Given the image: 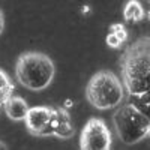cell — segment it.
Segmentation results:
<instances>
[{
    "mask_svg": "<svg viewBox=\"0 0 150 150\" xmlns=\"http://www.w3.org/2000/svg\"><path fill=\"white\" fill-rule=\"evenodd\" d=\"M14 96V83L0 69V107H3L9 99Z\"/></svg>",
    "mask_w": 150,
    "mask_h": 150,
    "instance_id": "obj_11",
    "label": "cell"
},
{
    "mask_svg": "<svg viewBox=\"0 0 150 150\" xmlns=\"http://www.w3.org/2000/svg\"><path fill=\"white\" fill-rule=\"evenodd\" d=\"M74 132L75 129H74V125H72L68 110L65 107L53 108V117H51V123H50L48 137L56 135L59 138H71Z\"/></svg>",
    "mask_w": 150,
    "mask_h": 150,
    "instance_id": "obj_7",
    "label": "cell"
},
{
    "mask_svg": "<svg viewBox=\"0 0 150 150\" xmlns=\"http://www.w3.org/2000/svg\"><path fill=\"white\" fill-rule=\"evenodd\" d=\"M108 33L116 35L123 44L126 42V39H128V32H126V29H125L123 24H112V26L110 27V32H108Z\"/></svg>",
    "mask_w": 150,
    "mask_h": 150,
    "instance_id": "obj_12",
    "label": "cell"
},
{
    "mask_svg": "<svg viewBox=\"0 0 150 150\" xmlns=\"http://www.w3.org/2000/svg\"><path fill=\"white\" fill-rule=\"evenodd\" d=\"M30 107L29 104L24 101L23 98L20 96H12L9 101L3 105V111H5V114L11 119V120H15V122H24L26 120V116H27V112H29Z\"/></svg>",
    "mask_w": 150,
    "mask_h": 150,
    "instance_id": "obj_8",
    "label": "cell"
},
{
    "mask_svg": "<svg viewBox=\"0 0 150 150\" xmlns=\"http://www.w3.org/2000/svg\"><path fill=\"white\" fill-rule=\"evenodd\" d=\"M146 17V12L141 6L140 2H135V0H131L125 5L123 8V18L129 21V23H137V21H141Z\"/></svg>",
    "mask_w": 150,
    "mask_h": 150,
    "instance_id": "obj_9",
    "label": "cell"
},
{
    "mask_svg": "<svg viewBox=\"0 0 150 150\" xmlns=\"http://www.w3.org/2000/svg\"><path fill=\"white\" fill-rule=\"evenodd\" d=\"M116 134L125 144H135L149 135L150 120L131 104L120 105L112 116Z\"/></svg>",
    "mask_w": 150,
    "mask_h": 150,
    "instance_id": "obj_4",
    "label": "cell"
},
{
    "mask_svg": "<svg viewBox=\"0 0 150 150\" xmlns=\"http://www.w3.org/2000/svg\"><path fill=\"white\" fill-rule=\"evenodd\" d=\"M105 42H107V45H108L110 48H120V47L123 45V42L119 39L116 35H112V33H108V35H107Z\"/></svg>",
    "mask_w": 150,
    "mask_h": 150,
    "instance_id": "obj_13",
    "label": "cell"
},
{
    "mask_svg": "<svg viewBox=\"0 0 150 150\" xmlns=\"http://www.w3.org/2000/svg\"><path fill=\"white\" fill-rule=\"evenodd\" d=\"M111 143V132L102 119L87 120L80 135V150H110Z\"/></svg>",
    "mask_w": 150,
    "mask_h": 150,
    "instance_id": "obj_5",
    "label": "cell"
},
{
    "mask_svg": "<svg viewBox=\"0 0 150 150\" xmlns=\"http://www.w3.org/2000/svg\"><path fill=\"white\" fill-rule=\"evenodd\" d=\"M149 137H150V129H149Z\"/></svg>",
    "mask_w": 150,
    "mask_h": 150,
    "instance_id": "obj_16",
    "label": "cell"
},
{
    "mask_svg": "<svg viewBox=\"0 0 150 150\" xmlns=\"http://www.w3.org/2000/svg\"><path fill=\"white\" fill-rule=\"evenodd\" d=\"M3 30H5V15H3V11L0 9V36H2Z\"/></svg>",
    "mask_w": 150,
    "mask_h": 150,
    "instance_id": "obj_14",
    "label": "cell"
},
{
    "mask_svg": "<svg viewBox=\"0 0 150 150\" xmlns=\"http://www.w3.org/2000/svg\"><path fill=\"white\" fill-rule=\"evenodd\" d=\"M122 80L128 96L150 90V38L134 42L122 56Z\"/></svg>",
    "mask_w": 150,
    "mask_h": 150,
    "instance_id": "obj_1",
    "label": "cell"
},
{
    "mask_svg": "<svg viewBox=\"0 0 150 150\" xmlns=\"http://www.w3.org/2000/svg\"><path fill=\"white\" fill-rule=\"evenodd\" d=\"M51 117H53L51 107H30L24 123H26V128L30 134L39 135V137H48Z\"/></svg>",
    "mask_w": 150,
    "mask_h": 150,
    "instance_id": "obj_6",
    "label": "cell"
},
{
    "mask_svg": "<svg viewBox=\"0 0 150 150\" xmlns=\"http://www.w3.org/2000/svg\"><path fill=\"white\" fill-rule=\"evenodd\" d=\"M128 104L134 105L137 110L150 120V90L141 93V95H134L128 96Z\"/></svg>",
    "mask_w": 150,
    "mask_h": 150,
    "instance_id": "obj_10",
    "label": "cell"
},
{
    "mask_svg": "<svg viewBox=\"0 0 150 150\" xmlns=\"http://www.w3.org/2000/svg\"><path fill=\"white\" fill-rule=\"evenodd\" d=\"M86 98L98 110L119 108L126 98L122 80L110 71L96 72L86 87Z\"/></svg>",
    "mask_w": 150,
    "mask_h": 150,
    "instance_id": "obj_3",
    "label": "cell"
},
{
    "mask_svg": "<svg viewBox=\"0 0 150 150\" xmlns=\"http://www.w3.org/2000/svg\"><path fill=\"white\" fill-rule=\"evenodd\" d=\"M56 75L54 62L44 53L29 51L18 57L15 65L17 81L26 89L39 92L53 83Z\"/></svg>",
    "mask_w": 150,
    "mask_h": 150,
    "instance_id": "obj_2",
    "label": "cell"
},
{
    "mask_svg": "<svg viewBox=\"0 0 150 150\" xmlns=\"http://www.w3.org/2000/svg\"><path fill=\"white\" fill-rule=\"evenodd\" d=\"M0 150H8V146L3 141H0Z\"/></svg>",
    "mask_w": 150,
    "mask_h": 150,
    "instance_id": "obj_15",
    "label": "cell"
}]
</instances>
